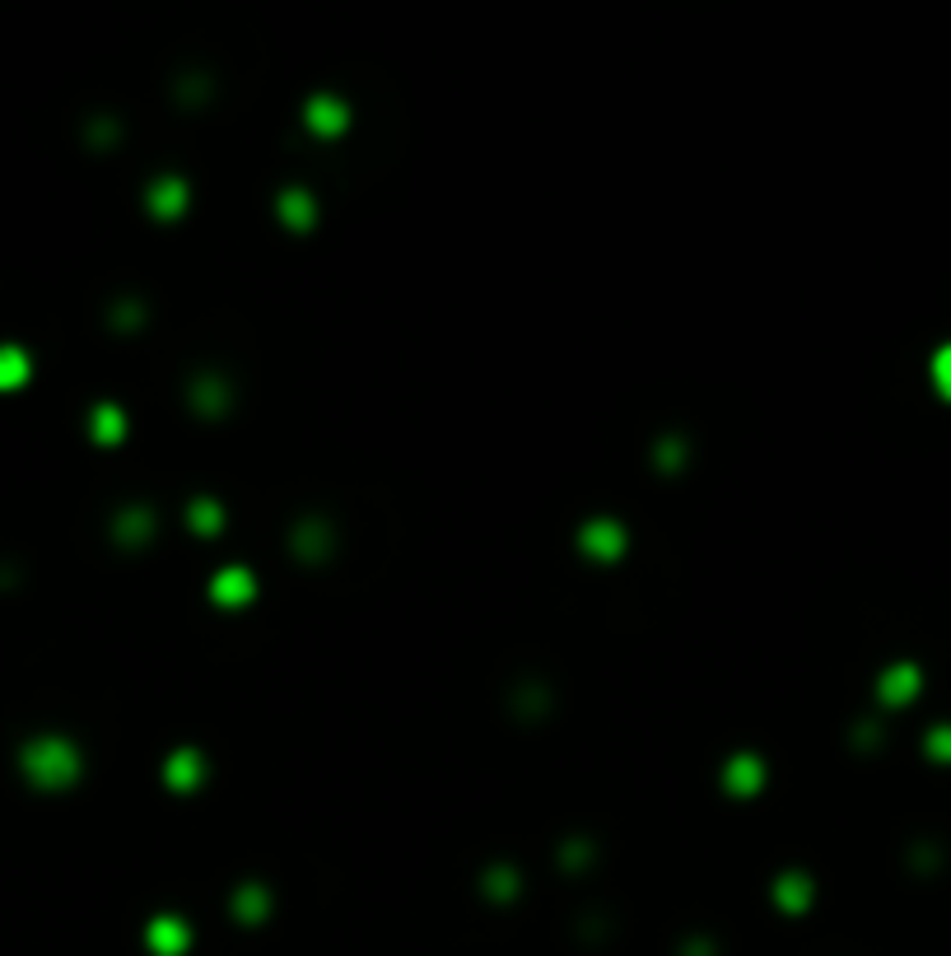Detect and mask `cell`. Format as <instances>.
Wrapping results in <instances>:
<instances>
[{
    "label": "cell",
    "mask_w": 951,
    "mask_h": 956,
    "mask_svg": "<svg viewBox=\"0 0 951 956\" xmlns=\"http://www.w3.org/2000/svg\"><path fill=\"white\" fill-rule=\"evenodd\" d=\"M24 770L34 783H42V789H61V783H70L75 770H80V761H75V747L70 742H34L24 751Z\"/></svg>",
    "instance_id": "6da1fadb"
},
{
    "label": "cell",
    "mask_w": 951,
    "mask_h": 956,
    "mask_svg": "<svg viewBox=\"0 0 951 956\" xmlns=\"http://www.w3.org/2000/svg\"><path fill=\"white\" fill-rule=\"evenodd\" d=\"M215 592H220L224 602H247V598H253V578H243V574H220Z\"/></svg>",
    "instance_id": "277c9868"
},
{
    "label": "cell",
    "mask_w": 951,
    "mask_h": 956,
    "mask_svg": "<svg viewBox=\"0 0 951 956\" xmlns=\"http://www.w3.org/2000/svg\"><path fill=\"white\" fill-rule=\"evenodd\" d=\"M182 943H187V929L178 919H159L150 929V947L154 952H164V956H174V952H182Z\"/></svg>",
    "instance_id": "7a4b0ae2"
},
{
    "label": "cell",
    "mask_w": 951,
    "mask_h": 956,
    "mask_svg": "<svg viewBox=\"0 0 951 956\" xmlns=\"http://www.w3.org/2000/svg\"><path fill=\"white\" fill-rule=\"evenodd\" d=\"M99 434H117V416H113V406H107V411H99Z\"/></svg>",
    "instance_id": "8992f818"
},
{
    "label": "cell",
    "mask_w": 951,
    "mask_h": 956,
    "mask_svg": "<svg viewBox=\"0 0 951 956\" xmlns=\"http://www.w3.org/2000/svg\"><path fill=\"white\" fill-rule=\"evenodd\" d=\"M933 387H938L942 397H951V346L933 355Z\"/></svg>",
    "instance_id": "5b68a950"
},
{
    "label": "cell",
    "mask_w": 951,
    "mask_h": 956,
    "mask_svg": "<svg viewBox=\"0 0 951 956\" xmlns=\"http://www.w3.org/2000/svg\"><path fill=\"white\" fill-rule=\"evenodd\" d=\"M24 379H28V359H24V350L0 346V387H20Z\"/></svg>",
    "instance_id": "3957f363"
}]
</instances>
